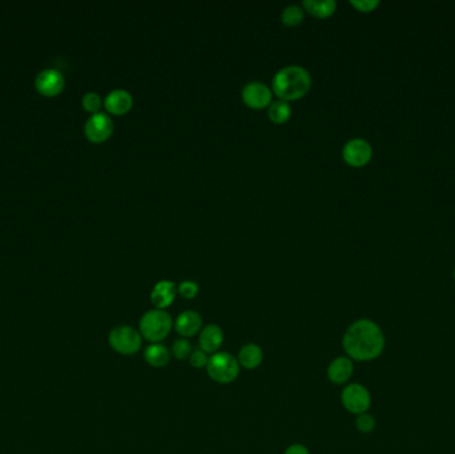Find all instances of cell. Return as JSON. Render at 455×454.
<instances>
[{
	"instance_id": "1",
	"label": "cell",
	"mask_w": 455,
	"mask_h": 454,
	"mask_svg": "<svg viewBox=\"0 0 455 454\" xmlns=\"http://www.w3.org/2000/svg\"><path fill=\"white\" fill-rule=\"evenodd\" d=\"M342 346L350 360L371 361L385 349V336L378 325L367 318L354 321L342 339Z\"/></svg>"
},
{
	"instance_id": "2",
	"label": "cell",
	"mask_w": 455,
	"mask_h": 454,
	"mask_svg": "<svg viewBox=\"0 0 455 454\" xmlns=\"http://www.w3.org/2000/svg\"><path fill=\"white\" fill-rule=\"evenodd\" d=\"M312 87V76L301 65H286L273 76L272 91L278 100L297 101L306 96Z\"/></svg>"
},
{
	"instance_id": "3",
	"label": "cell",
	"mask_w": 455,
	"mask_h": 454,
	"mask_svg": "<svg viewBox=\"0 0 455 454\" xmlns=\"http://www.w3.org/2000/svg\"><path fill=\"white\" fill-rule=\"evenodd\" d=\"M173 318L166 311L152 309L140 318L139 329L141 336L152 344L160 342L171 333Z\"/></svg>"
},
{
	"instance_id": "4",
	"label": "cell",
	"mask_w": 455,
	"mask_h": 454,
	"mask_svg": "<svg viewBox=\"0 0 455 454\" xmlns=\"http://www.w3.org/2000/svg\"><path fill=\"white\" fill-rule=\"evenodd\" d=\"M206 372L215 382L230 384L239 377L240 364L233 354L216 352L208 360Z\"/></svg>"
},
{
	"instance_id": "5",
	"label": "cell",
	"mask_w": 455,
	"mask_h": 454,
	"mask_svg": "<svg viewBox=\"0 0 455 454\" xmlns=\"http://www.w3.org/2000/svg\"><path fill=\"white\" fill-rule=\"evenodd\" d=\"M108 342L114 352L131 356L138 354L141 349L143 336L140 330H136L129 325H119L110 332Z\"/></svg>"
},
{
	"instance_id": "6",
	"label": "cell",
	"mask_w": 455,
	"mask_h": 454,
	"mask_svg": "<svg viewBox=\"0 0 455 454\" xmlns=\"http://www.w3.org/2000/svg\"><path fill=\"white\" fill-rule=\"evenodd\" d=\"M112 117L107 112L91 115L84 126V135L93 144H101L110 139L114 134Z\"/></svg>"
},
{
	"instance_id": "7",
	"label": "cell",
	"mask_w": 455,
	"mask_h": 454,
	"mask_svg": "<svg viewBox=\"0 0 455 454\" xmlns=\"http://www.w3.org/2000/svg\"><path fill=\"white\" fill-rule=\"evenodd\" d=\"M273 91L263 82H251L241 91V99L251 110H265L273 101Z\"/></svg>"
},
{
	"instance_id": "8",
	"label": "cell",
	"mask_w": 455,
	"mask_h": 454,
	"mask_svg": "<svg viewBox=\"0 0 455 454\" xmlns=\"http://www.w3.org/2000/svg\"><path fill=\"white\" fill-rule=\"evenodd\" d=\"M342 405L353 415L367 413L371 405V397L367 388L361 384H350L341 393Z\"/></svg>"
},
{
	"instance_id": "9",
	"label": "cell",
	"mask_w": 455,
	"mask_h": 454,
	"mask_svg": "<svg viewBox=\"0 0 455 454\" xmlns=\"http://www.w3.org/2000/svg\"><path fill=\"white\" fill-rule=\"evenodd\" d=\"M65 79L62 71L56 68H47L39 72L35 79V87L41 96L53 98L63 92Z\"/></svg>"
},
{
	"instance_id": "10",
	"label": "cell",
	"mask_w": 455,
	"mask_h": 454,
	"mask_svg": "<svg viewBox=\"0 0 455 454\" xmlns=\"http://www.w3.org/2000/svg\"><path fill=\"white\" fill-rule=\"evenodd\" d=\"M371 145L364 139L349 140L342 148V159L352 167H364L371 159Z\"/></svg>"
},
{
	"instance_id": "11",
	"label": "cell",
	"mask_w": 455,
	"mask_h": 454,
	"mask_svg": "<svg viewBox=\"0 0 455 454\" xmlns=\"http://www.w3.org/2000/svg\"><path fill=\"white\" fill-rule=\"evenodd\" d=\"M132 107L133 96L126 89H114L104 99V108L108 115L123 116L128 114L132 110Z\"/></svg>"
},
{
	"instance_id": "12",
	"label": "cell",
	"mask_w": 455,
	"mask_h": 454,
	"mask_svg": "<svg viewBox=\"0 0 455 454\" xmlns=\"http://www.w3.org/2000/svg\"><path fill=\"white\" fill-rule=\"evenodd\" d=\"M177 294V285L171 280H161L154 284L151 292V301L156 309L165 311L175 301Z\"/></svg>"
},
{
	"instance_id": "13",
	"label": "cell",
	"mask_w": 455,
	"mask_h": 454,
	"mask_svg": "<svg viewBox=\"0 0 455 454\" xmlns=\"http://www.w3.org/2000/svg\"><path fill=\"white\" fill-rule=\"evenodd\" d=\"M202 328V318L196 311H185L177 316L175 329L183 339H190L196 336Z\"/></svg>"
},
{
	"instance_id": "14",
	"label": "cell",
	"mask_w": 455,
	"mask_h": 454,
	"mask_svg": "<svg viewBox=\"0 0 455 454\" xmlns=\"http://www.w3.org/2000/svg\"><path fill=\"white\" fill-rule=\"evenodd\" d=\"M224 342V333L223 329L216 324H209L202 329L199 336V345L200 349L205 354H216Z\"/></svg>"
},
{
	"instance_id": "15",
	"label": "cell",
	"mask_w": 455,
	"mask_h": 454,
	"mask_svg": "<svg viewBox=\"0 0 455 454\" xmlns=\"http://www.w3.org/2000/svg\"><path fill=\"white\" fill-rule=\"evenodd\" d=\"M353 370V361L349 357H338L328 366V379L336 385H342L352 377Z\"/></svg>"
},
{
	"instance_id": "16",
	"label": "cell",
	"mask_w": 455,
	"mask_h": 454,
	"mask_svg": "<svg viewBox=\"0 0 455 454\" xmlns=\"http://www.w3.org/2000/svg\"><path fill=\"white\" fill-rule=\"evenodd\" d=\"M303 8L317 19H328L336 13L337 3L334 0H303Z\"/></svg>"
},
{
	"instance_id": "17",
	"label": "cell",
	"mask_w": 455,
	"mask_h": 454,
	"mask_svg": "<svg viewBox=\"0 0 455 454\" xmlns=\"http://www.w3.org/2000/svg\"><path fill=\"white\" fill-rule=\"evenodd\" d=\"M264 358L263 349L257 344H245L239 352V364L245 369H256L257 366L261 365Z\"/></svg>"
},
{
	"instance_id": "18",
	"label": "cell",
	"mask_w": 455,
	"mask_h": 454,
	"mask_svg": "<svg viewBox=\"0 0 455 454\" xmlns=\"http://www.w3.org/2000/svg\"><path fill=\"white\" fill-rule=\"evenodd\" d=\"M144 358L153 368H164L171 360V352L163 344L154 342L145 348Z\"/></svg>"
},
{
	"instance_id": "19",
	"label": "cell",
	"mask_w": 455,
	"mask_h": 454,
	"mask_svg": "<svg viewBox=\"0 0 455 454\" xmlns=\"http://www.w3.org/2000/svg\"><path fill=\"white\" fill-rule=\"evenodd\" d=\"M268 117L272 123L278 126L288 123L291 117V104L284 100L272 101L268 108Z\"/></svg>"
},
{
	"instance_id": "20",
	"label": "cell",
	"mask_w": 455,
	"mask_h": 454,
	"mask_svg": "<svg viewBox=\"0 0 455 454\" xmlns=\"http://www.w3.org/2000/svg\"><path fill=\"white\" fill-rule=\"evenodd\" d=\"M305 11L303 7L291 4L284 8L281 13V23L286 27H298L303 22Z\"/></svg>"
},
{
	"instance_id": "21",
	"label": "cell",
	"mask_w": 455,
	"mask_h": 454,
	"mask_svg": "<svg viewBox=\"0 0 455 454\" xmlns=\"http://www.w3.org/2000/svg\"><path fill=\"white\" fill-rule=\"evenodd\" d=\"M81 105H83L84 111H87L89 114H98V112H100L101 107L104 105V101L101 100L99 93H96V92H87L83 96Z\"/></svg>"
},
{
	"instance_id": "22",
	"label": "cell",
	"mask_w": 455,
	"mask_h": 454,
	"mask_svg": "<svg viewBox=\"0 0 455 454\" xmlns=\"http://www.w3.org/2000/svg\"><path fill=\"white\" fill-rule=\"evenodd\" d=\"M172 354L177 360H185L190 358L192 354V345L187 339H178L172 345Z\"/></svg>"
},
{
	"instance_id": "23",
	"label": "cell",
	"mask_w": 455,
	"mask_h": 454,
	"mask_svg": "<svg viewBox=\"0 0 455 454\" xmlns=\"http://www.w3.org/2000/svg\"><path fill=\"white\" fill-rule=\"evenodd\" d=\"M199 284L190 280H185L177 285V293H180L184 299L192 300L199 294Z\"/></svg>"
},
{
	"instance_id": "24",
	"label": "cell",
	"mask_w": 455,
	"mask_h": 454,
	"mask_svg": "<svg viewBox=\"0 0 455 454\" xmlns=\"http://www.w3.org/2000/svg\"><path fill=\"white\" fill-rule=\"evenodd\" d=\"M355 427L361 433H370L376 428V418L367 413L360 415L355 421Z\"/></svg>"
},
{
	"instance_id": "25",
	"label": "cell",
	"mask_w": 455,
	"mask_h": 454,
	"mask_svg": "<svg viewBox=\"0 0 455 454\" xmlns=\"http://www.w3.org/2000/svg\"><path fill=\"white\" fill-rule=\"evenodd\" d=\"M208 354H205L202 349H197L194 352H192L190 357V365L193 368H197V369H202V368H205L206 364H208Z\"/></svg>"
},
{
	"instance_id": "26",
	"label": "cell",
	"mask_w": 455,
	"mask_h": 454,
	"mask_svg": "<svg viewBox=\"0 0 455 454\" xmlns=\"http://www.w3.org/2000/svg\"><path fill=\"white\" fill-rule=\"evenodd\" d=\"M350 4L361 13H370L378 6L379 3L377 0H352Z\"/></svg>"
},
{
	"instance_id": "27",
	"label": "cell",
	"mask_w": 455,
	"mask_h": 454,
	"mask_svg": "<svg viewBox=\"0 0 455 454\" xmlns=\"http://www.w3.org/2000/svg\"><path fill=\"white\" fill-rule=\"evenodd\" d=\"M284 454H310L308 448L303 446L301 443H293L291 446H288V449L285 450Z\"/></svg>"
},
{
	"instance_id": "28",
	"label": "cell",
	"mask_w": 455,
	"mask_h": 454,
	"mask_svg": "<svg viewBox=\"0 0 455 454\" xmlns=\"http://www.w3.org/2000/svg\"><path fill=\"white\" fill-rule=\"evenodd\" d=\"M454 278H455V271H454Z\"/></svg>"
}]
</instances>
